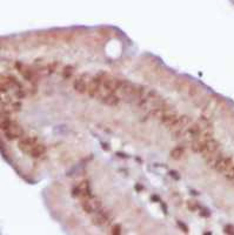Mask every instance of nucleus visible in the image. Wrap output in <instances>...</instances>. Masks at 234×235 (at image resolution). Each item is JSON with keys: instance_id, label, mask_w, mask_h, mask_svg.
Returning a JSON list of instances; mask_svg holds the SVG:
<instances>
[{"instance_id": "obj_1", "label": "nucleus", "mask_w": 234, "mask_h": 235, "mask_svg": "<svg viewBox=\"0 0 234 235\" xmlns=\"http://www.w3.org/2000/svg\"><path fill=\"white\" fill-rule=\"evenodd\" d=\"M81 207L87 214H94L101 209V202L97 198H84L81 200Z\"/></svg>"}, {"instance_id": "obj_2", "label": "nucleus", "mask_w": 234, "mask_h": 235, "mask_svg": "<svg viewBox=\"0 0 234 235\" xmlns=\"http://www.w3.org/2000/svg\"><path fill=\"white\" fill-rule=\"evenodd\" d=\"M102 80H104V75L98 74V75H95L94 78H92L91 81L88 82L87 93H88V95L91 98H95L100 94L101 88H102Z\"/></svg>"}, {"instance_id": "obj_3", "label": "nucleus", "mask_w": 234, "mask_h": 235, "mask_svg": "<svg viewBox=\"0 0 234 235\" xmlns=\"http://www.w3.org/2000/svg\"><path fill=\"white\" fill-rule=\"evenodd\" d=\"M4 135L7 140H18V139H21L24 137V129L21 127L19 123L12 121V123L10 125V127L7 128L6 131H4Z\"/></svg>"}, {"instance_id": "obj_4", "label": "nucleus", "mask_w": 234, "mask_h": 235, "mask_svg": "<svg viewBox=\"0 0 234 235\" xmlns=\"http://www.w3.org/2000/svg\"><path fill=\"white\" fill-rule=\"evenodd\" d=\"M121 81L122 80H119V79H115V78L112 77H104L102 89L107 93H115L117 91L120 89Z\"/></svg>"}, {"instance_id": "obj_5", "label": "nucleus", "mask_w": 234, "mask_h": 235, "mask_svg": "<svg viewBox=\"0 0 234 235\" xmlns=\"http://www.w3.org/2000/svg\"><path fill=\"white\" fill-rule=\"evenodd\" d=\"M38 143V139L36 137H25L22 138L18 143V147L22 153L30 154V152L33 149V147Z\"/></svg>"}, {"instance_id": "obj_6", "label": "nucleus", "mask_w": 234, "mask_h": 235, "mask_svg": "<svg viewBox=\"0 0 234 235\" xmlns=\"http://www.w3.org/2000/svg\"><path fill=\"white\" fill-rule=\"evenodd\" d=\"M233 166V160L229 156H221V158L214 164V169L219 173H226L231 167Z\"/></svg>"}, {"instance_id": "obj_7", "label": "nucleus", "mask_w": 234, "mask_h": 235, "mask_svg": "<svg viewBox=\"0 0 234 235\" xmlns=\"http://www.w3.org/2000/svg\"><path fill=\"white\" fill-rule=\"evenodd\" d=\"M110 221V212L108 210H101L99 209L97 213H94V216L92 219L93 225L95 226H105L106 223H108Z\"/></svg>"}, {"instance_id": "obj_8", "label": "nucleus", "mask_w": 234, "mask_h": 235, "mask_svg": "<svg viewBox=\"0 0 234 235\" xmlns=\"http://www.w3.org/2000/svg\"><path fill=\"white\" fill-rule=\"evenodd\" d=\"M177 120H178V114L175 112H173V111H168V109H166V111L161 114V117H160L161 123L165 125L166 127H169V128L173 126Z\"/></svg>"}, {"instance_id": "obj_9", "label": "nucleus", "mask_w": 234, "mask_h": 235, "mask_svg": "<svg viewBox=\"0 0 234 235\" xmlns=\"http://www.w3.org/2000/svg\"><path fill=\"white\" fill-rule=\"evenodd\" d=\"M73 88H74L76 92L80 93V94H84V93H86L87 89H88V84H87V81L82 77L76 78V80H74V82H73Z\"/></svg>"}, {"instance_id": "obj_10", "label": "nucleus", "mask_w": 234, "mask_h": 235, "mask_svg": "<svg viewBox=\"0 0 234 235\" xmlns=\"http://www.w3.org/2000/svg\"><path fill=\"white\" fill-rule=\"evenodd\" d=\"M104 103H106L108 106H117L119 103V98L114 94V93H105L104 95H101V99H100Z\"/></svg>"}, {"instance_id": "obj_11", "label": "nucleus", "mask_w": 234, "mask_h": 235, "mask_svg": "<svg viewBox=\"0 0 234 235\" xmlns=\"http://www.w3.org/2000/svg\"><path fill=\"white\" fill-rule=\"evenodd\" d=\"M46 153V146L42 143H37L36 146L33 147V149L30 152V155L34 159L41 158L44 154Z\"/></svg>"}, {"instance_id": "obj_12", "label": "nucleus", "mask_w": 234, "mask_h": 235, "mask_svg": "<svg viewBox=\"0 0 234 235\" xmlns=\"http://www.w3.org/2000/svg\"><path fill=\"white\" fill-rule=\"evenodd\" d=\"M217 151H219V143H218V141H215L214 139H208L206 141V148H205L202 155H205V154L207 153H214Z\"/></svg>"}, {"instance_id": "obj_13", "label": "nucleus", "mask_w": 234, "mask_h": 235, "mask_svg": "<svg viewBox=\"0 0 234 235\" xmlns=\"http://www.w3.org/2000/svg\"><path fill=\"white\" fill-rule=\"evenodd\" d=\"M185 154V147L183 146H178L171 151V158L173 160H180Z\"/></svg>"}, {"instance_id": "obj_14", "label": "nucleus", "mask_w": 234, "mask_h": 235, "mask_svg": "<svg viewBox=\"0 0 234 235\" xmlns=\"http://www.w3.org/2000/svg\"><path fill=\"white\" fill-rule=\"evenodd\" d=\"M80 187V192H81V196L82 198H92V193H91V188H90V184L88 181H84L79 185Z\"/></svg>"}, {"instance_id": "obj_15", "label": "nucleus", "mask_w": 234, "mask_h": 235, "mask_svg": "<svg viewBox=\"0 0 234 235\" xmlns=\"http://www.w3.org/2000/svg\"><path fill=\"white\" fill-rule=\"evenodd\" d=\"M21 75L24 77V79L28 80V81H33L34 79V72L31 71L30 68H20Z\"/></svg>"}, {"instance_id": "obj_16", "label": "nucleus", "mask_w": 234, "mask_h": 235, "mask_svg": "<svg viewBox=\"0 0 234 235\" xmlns=\"http://www.w3.org/2000/svg\"><path fill=\"white\" fill-rule=\"evenodd\" d=\"M74 73V68L72 66H65L64 67V72H62V77L64 78H70L71 75H73Z\"/></svg>"}, {"instance_id": "obj_17", "label": "nucleus", "mask_w": 234, "mask_h": 235, "mask_svg": "<svg viewBox=\"0 0 234 235\" xmlns=\"http://www.w3.org/2000/svg\"><path fill=\"white\" fill-rule=\"evenodd\" d=\"M187 208H188L191 212H195V210H198L200 207H199L198 202L192 201V200H188V201H187Z\"/></svg>"}, {"instance_id": "obj_18", "label": "nucleus", "mask_w": 234, "mask_h": 235, "mask_svg": "<svg viewBox=\"0 0 234 235\" xmlns=\"http://www.w3.org/2000/svg\"><path fill=\"white\" fill-rule=\"evenodd\" d=\"M80 195H81V192H80V187L79 186H76V187H74V188L72 189V196L73 198H78Z\"/></svg>"}, {"instance_id": "obj_19", "label": "nucleus", "mask_w": 234, "mask_h": 235, "mask_svg": "<svg viewBox=\"0 0 234 235\" xmlns=\"http://www.w3.org/2000/svg\"><path fill=\"white\" fill-rule=\"evenodd\" d=\"M112 234L114 235H119L121 234V227H120V225H114L112 227V232H111Z\"/></svg>"}, {"instance_id": "obj_20", "label": "nucleus", "mask_w": 234, "mask_h": 235, "mask_svg": "<svg viewBox=\"0 0 234 235\" xmlns=\"http://www.w3.org/2000/svg\"><path fill=\"white\" fill-rule=\"evenodd\" d=\"M226 176H227V179H229V180L234 179V166H232V167L226 172Z\"/></svg>"}, {"instance_id": "obj_21", "label": "nucleus", "mask_w": 234, "mask_h": 235, "mask_svg": "<svg viewBox=\"0 0 234 235\" xmlns=\"http://www.w3.org/2000/svg\"><path fill=\"white\" fill-rule=\"evenodd\" d=\"M178 225H179V227H181V228H183V232H187V227H186V226L183 225V222H180V221H179V222H178Z\"/></svg>"}, {"instance_id": "obj_22", "label": "nucleus", "mask_w": 234, "mask_h": 235, "mask_svg": "<svg viewBox=\"0 0 234 235\" xmlns=\"http://www.w3.org/2000/svg\"><path fill=\"white\" fill-rule=\"evenodd\" d=\"M171 175L173 176L174 179H179V175H178V173H175V172H171Z\"/></svg>"}]
</instances>
